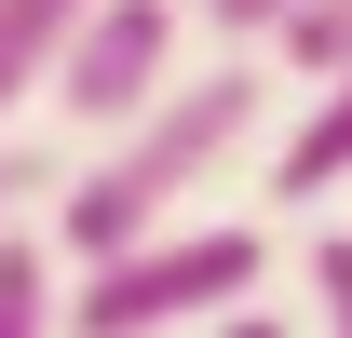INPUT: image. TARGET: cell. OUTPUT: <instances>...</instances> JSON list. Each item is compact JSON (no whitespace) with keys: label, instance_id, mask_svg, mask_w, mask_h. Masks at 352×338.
I'll return each mask as SVG.
<instances>
[{"label":"cell","instance_id":"obj_1","mask_svg":"<svg viewBox=\"0 0 352 338\" xmlns=\"http://www.w3.org/2000/svg\"><path fill=\"white\" fill-rule=\"evenodd\" d=\"M258 109H271V68H258V54L176 68V82L109 135V163L54 176V230H41V244L68 257V271H82V257H122L135 230H163V216H176V190H204V176L258 135Z\"/></svg>","mask_w":352,"mask_h":338},{"label":"cell","instance_id":"obj_2","mask_svg":"<svg viewBox=\"0 0 352 338\" xmlns=\"http://www.w3.org/2000/svg\"><path fill=\"white\" fill-rule=\"evenodd\" d=\"M271 244L258 230H230V216H163V230H135L122 257H82L68 297H54V338H176L230 311V297H258Z\"/></svg>","mask_w":352,"mask_h":338},{"label":"cell","instance_id":"obj_3","mask_svg":"<svg viewBox=\"0 0 352 338\" xmlns=\"http://www.w3.org/2000/svg\"><path fill=\"white\" fill-rule=\"evenodd\" d=\"M176 82V0H82V27L54 41V109L82 135H122L149 95Z\"/></svg>","mask_w":352,"mask_h":338},{"label":"cell","instance_id":"obj_4","mask_svg":"<svg viewBox=\"0 0 352 338\" xmlns=\"http://www.w3.org/2000/svg\"><path fill=\"white\" fill-rule=\"evenodd\" d=\"M271 190H285V203H325V190H352V68L311 95V122L285 135V176H271Z\"/></svg>","mask_w":352,"mask_h":338},{"label":"cell","instance_id":"obj_5","mask_svg":"<svg viewBox=\"0 0 352 338\" xmlns=\"http://www.w3.org/2000/svg\"><path fill=\"white\" fill-rule=\"evenodd\" d=\"M82 27V0H0V122L54 82V41Z\"/></svg>","mask_w":352,"mask_h":338},{"label":"cell","instance_id":"obj_6","mask_svg":"<svg viewBox=\"0 0 352 338\" xmlns=\"http://www.w3.org/2000/svg\"><path fill=\"white\" fill-rule=\"evenodd\" d=\"M54 297H68V257L14 216L0 230V338H54Z\"/></svg>","mask_w":352,"mask_h":338},{"label":"cell","instance_id":"obj_7","mask_svg":"<svg viewBox=\"0 0 352 338\" xmlns=\"http://www.w3.org/2000/svg\"><path fill=\"white\" fill-rule=\"evenodd\" d=\"M271 41H285L298 82H339V68H352V0H285V27H271Z\"/></svg>","mask_w":352,"mask_h":338},{"label":"cell","instance_id":"obj_8","mask_svg":"<svg viewBox=\"0 0 352 338\" xmlns=\"http://www.w3.org/2000/svg\"><path fill=\"white\" fill-rule=\"evenodd\" d=\"M54 176H68L54 149H14V135H0V230H14L28 203H54Z\"/></svg>","mask_w":352,"mask_h":338},{"label":"cell","instance_id":"obj_9","mask_svg":"<svg viewBox=\"0 0 352 338\" xmlns=\"http://www.w3.org/2000/svg\"><path fill=\"white\" fill-rule=\"evenodd\" d=\"M311 297H325V338H352V230L311 244Z\"/></svg>","mask_w":352,"mask_h":338},{"label":"cell","instance_id":"obj_10","mask_svg":"<svg viewBox=\"0 0 352 338\" xmlns=\"http://www.w3.org/2000/svg\"><path fill=\"white\" fill-rule=\"evenodd\" d=\"M190 14H204V27H217L230 54H258L271 27H285V0H190Z\"/></svg>","mask_w":352,"mask_h":338},{"label":"cell","instance_id":"obj_11","mask_svg":"<svg viewBox=\"0 0 352 338\" xmlns=\"http://www.w3.org/2000/svg\"><path fill=\"white\" fill-rule=\"evenodd\" d=\"M217 338H285V311H244V297H230V311H217Z\"/></svg>","mask_w":352,"mask_h":338}]
</instances>
